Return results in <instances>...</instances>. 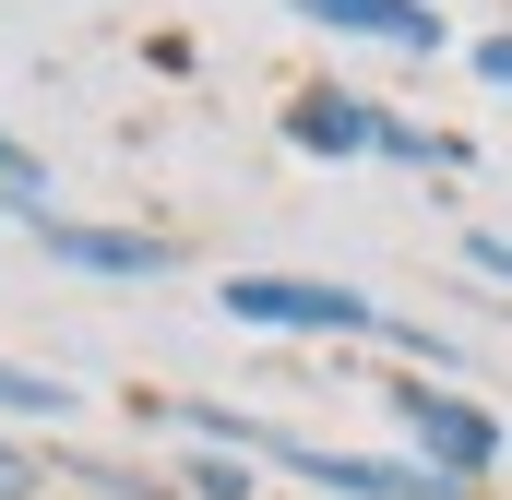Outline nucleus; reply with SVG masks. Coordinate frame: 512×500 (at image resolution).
<instances>
[{
  "label": "nucleus",
  "instance_id": "f257e3e1",
  "mask_svg": "<svg viewBox=\"0 0 512 500\" xmlns=\"http://www.w3.org/2000/svg\"><path fill=\"white\" fill-rule=\"evenodd\" d=\"M215 310L251 322V334H322V346H370V334H393L382 298H370V286H334V274H227Z\"/></svg>",
  "mask_w": 512,
  "mask_h": 500
},
{
  "label": "nucleus",
  "instance_id": "9d476101",
  "mask_svg": "<svg viewBox=\"0 0 512 500\" xmlns=\"http://www.w3.org/2000/svg\"><path fill=\"white\" fill-rule=\"evenodd\" d=\"M465 60H477V84H489V96H512V36H477Z\"/></svg>",
  "mask_w": 512,
  "mask_h": 500
},
{
  "label": "nucleus",
  "instance_id": "f03ea898",
  "mask_svg": "<svg viewBox=\"0 0 512 500\" xmlns=\"http://www.w3.org/2000/svg\"><path fill=\"white\" fill-rule=\"evenodd\" d=\"M382 405H393V429H405V453H417L429 477H453V489H477V477L501 465V417H489L477 393H453V381L405 370V381H382Z\"/></svg>",
  "mask_w": 512,
  "mask_h": 500
},
{
  "label": "nucleus",
  "instance_id": "f8f14e48",
  "mask_svg": "<svg viewBox=\"0 0 512 500\" xmlns=\"http://www.w3.org/2000/svg\"><path fill=\"white\" fill-rule=\"evenodd\" d=\"M0 500H36V453L24 441H0Z\"/></svg>",
  "mask_w": 512,
  "mask_h": 500
},
{
  "label": "nucleus",
  "instance_id": "0eeeda50",
  "mask_svg": "<svg viewBox=\"0 0 512 500\" xmlns=\"http://www.w3.org/2000/svg\"><path fill=\"white\" fill-rule=\"evenodd\" d=\"M72 405H84V393H72L60 370H12V358H0V417H48V429H60Z\"/></svg>",
  "mask_w": 512,
  "mask_h": 500
},
{
  "label": "nucleus",
  "instance_id": "6e6552de",
  "mask_svg": "<svg viewBox=\"0 0 512 500\" xmlns=\"http://www.w3.org/2000/svg\"><path fill=\"white\" fill-rule=\"evenodd\" d=\"M0 215H36V227H48V167H36L12 131H0Z\"/></svg>",
  "mask_w": 512,
  "mask_h": 500
},
{
  "label": "nucleus",
  "instance_id": "7ed1b4c3",
  "mask_svg": "<svg viewBox=\"0 0 512 500\" xmlns=\"http://www.w3.org/2000/svg\"><path fill=\"white\" fill-rule=\"evenodd\" d=\"M286 143L298 155H393V167H465V143H441V131L393 120L382 96H298L286 108Z\"/></svg>",
  "mask_w": 512,
  "mask_h": 500
},
{
  "label": "nucleus",
  "instance_id": "20e7f679",
  "mask_svg": "<svg viewBox=\"0 0 512 500\" xmlns=\"http://www.w3.org/2000/svg\"><path fill=\"white\" fill-rule=\"evenodd\" d=\"M262 465H286V477H310V489H334V500H465L453 477H429L417 453H334V441H298V429H274Z\"/></svg>",
  "mask_w": 512,
  "mask_h": 500
},
{
  "label": "nucleus",
  "instance_id": "1a4fd4ad",
  "mask_svg": "<svg viewBox=\"0 0 512 500\" xmlns=\"http://www.w3.org/2000/svg\"><path fill=\"white\" fill-rule=\"evenodd\" d=\"M179 489H191V500H262V465H251V453H203Z\"/></svg>",
  "mask_w": 512,
  "mask_h": 500
},
{
  "label": "nucleus",
  "instance_id": "423d86ee",
  "mask_svg": "<svg viewBox=\"0 0 512 500\" xmlns=\"http://www.w3.org/2000/svg\"><path fill=\"white\" fill-rule=\"evenodd\" d=\"M298 24H322V36H370L393 60H441V12L429 0H286Z\"/></svg>",
  "mask_w": 512,
  "mask_h": 500
},
{
  "label": "nucleus",
  "instance_id": "39448f33",
  "mask_svg": "<svg viewBox=\"0 0 512 500\" xmlns=\"http://www.w3.org/2000/svg\"><path fill=\"white\" fill-rule=\"evenodd\" d=\"M36 250H48V262H72V274H108V286H155V274L179 262L167 239H143V227H72V215H48Z\"/></svg>",
  "mask_w": 512,
  "mask_h": 500
},
{
  "label": "nucleus",
  "instance_id": "9b49d317",
  "mask_svg": "<svg viewBox=\"0 0 512 500\" xmlns=\"http://www.w3.org/2000/svg\"><path fill=\"white\" fill-rule=\"evenodd\" d=\"M465 262H477V274H501V286H512V227H477V239H465Z\"/></svg>",
  "mask_w": 512,
  "mask_h": 500
}]
</instances>
